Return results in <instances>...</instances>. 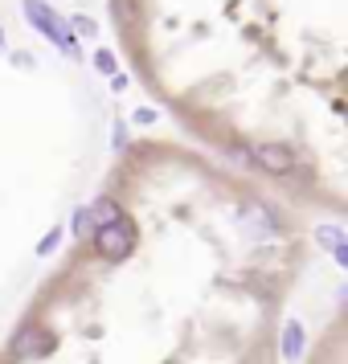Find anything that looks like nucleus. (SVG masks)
I'll use <instances>...</instances> for the list:
<instances>
[{"instance_id":"obj_1","label":"nucleus","mask_w":348,"mask_h":364,"mask_svg":"<svg viewBox=\"0 0 348 364\" xmlns=\"http://www.w3.org/2000/svg\"><path fill=\"white\" fill-rule=\"evenodd\" d=\"M25 17H29V25H33L37 33L50 37V41L66 53V58H78V41H74V33H70L66 25L53 17V9L46 4V0H25Z\"/></svg>"},{"instance_id":"obj_2","label":"nucleus","mask_w":348,"mask_h":364,"mask_svg":"<svg viewBox=\"0 0 348 364\" xmlns=\"http://www.w3.org/2000/svg\"><path fill=\"white\" fill-rule=\"evenodd\" d=\"M132 250H135V230H132L127 217H119L111 225H99L95 230V254L107 258V262H123Z\"/></svg>"},{"instance_id":"obj_3","label":"nucleus","mask_w":348,"mask_h":364,"mask_svg":"<svg viewBox=\"0 0 348 364\" xmlns=\"http://www.w3.org/2000/svg\"><path fill=\"white\" fill-rule=\"evenodd\" d=\"M250 160H254L258 168H266V172L283 176V172L295 168V151L287 148V144H258V148L250 151Z\"/></svg>"},{"instance_id":"obj_4","label":"nucleus","mask_w":348,"mask_h":364,"mask_svg":"<svg viewBox=\"0 0 348 364\" xmlns=\"http://www.w3.org/2000/svg\"><path fill=\"white\" fill-rule=\"evenodd\" d=\"M13 348H17V356H46V352H50V336L41 328H25Z\"/></svg>"},{"instance_id":"obj_5","label":"nucleus","mask_w":348,"mask_h":364,"mask_svg":"<svg viewBox=\"0 0 348 364\" xmlns=\"http://www.w3.org/2000/svg\"><path fill=\"white\" fill-rule=\"evenodd\" d=\"M86 213H90V225H95V230H99V225H111V221H119V200L115 197H99L95 200V205H90V209H86Z\"/></svg>"},{"instance_id":"obj_6","label":"nucleus","mask_w":348,"mask_h":364,"mask_svg":"<svg viewBox=\"0 0 348 364\" xmlns=\"http://www.w3.org/2000/svg\"><path fill=\"white\" fill-rule=\"evenodd\" d=\"M299 352H303V328H299L295 319H287V328H283V356L299 360Z\"/></svg>"},{"instance_id":"obj_7","label":"nucleus","mask_w":348,"mask_h":364,"mask_svg":"<svg viewBox=\"0 0 348 364\" xmlns=\"http://www.w3.org/2000/svg\"><path fill=\"white\" fill-rule=\"evenodd\" d=\"M315 242H320L324 250H332V254H336L340 246H348L344 230H336V225H315Z\"/></svg>"},{"instance_id":"obj_8","label":"nucleus","mask_w":348,"mask_h":364,"mask_svg":"<svg viewBox=\"0 0 348 364\" xmlns=\"http://www.w3.org/2000/svg\"><path fill=\"white\" fill-rule=\"evenodd\" d=\"M95 70H102L107 78H115V74H119V62H115V53H111V50H99V53H95Z\"/></svg>"},{"instance_id":"obj_9","label":"nucleus","mask_w":348,"mask_h":364,"mask_svg":"<svg viewBox=\"0 0 348 364\" xmlns=\"http://www.w3.org/2000/svg\"><path fill=\"white\" fill-rule=\"evenodd\" d=\"M58 242H62V230H58V225H53V230L46 233V237H41V242H37V254H41V258H46V254H53V250H58Z\"/></svg>"},{"instance_id":"obj_10","label":"nucleus","mask_w":348,"mask_h":364,"mask_svg":"<svg viewBox=\"0 0 348 364\" xmlns=\"http://www.w3.org/2000/svg\"><path fill=\"white\" fill-rule=\"evenodd\" d=\"M86 230H90V213H86V205H83V209H74V233L83 237Z\"/></svg>"},{"instance_id":"obj_11","label":"nucleus","mask_w":348,"mask_h":364,"mask_svg":"<svg viewBox=\"0 0 348 364\" xmlns=\"http://www.w3.org/2000/svg\"><path fill=\"white\" fill-rule=\"evenodd\" d=\"M74 29H78V33H86V37H90V33H95V21L78 17V21H74Z\"/></svg>"},{"instance_id":"obj_12","label":"nucleus","mask_w":348,"mask_h":364,"mask_svg":"<svg viewBox=\"0 0 348 364\" xmlns=\"http://www.w3.org/2000/svg\"><path fill=\"white\" fill-rule=\"evenodd\" d=\"M152 119H156V111H148V107H139V111H135V123H152Z\"/></svg>"},{"instance_id":"obj_13","label":"nucleus","mask_w":348,"mask_h":364,"mask_svg":"<svg viewBox=\"0 0 348 364\" xmlns=\"http://www.w3.org/2000/svg\"><path fill=\"white\" fill-rule=\"evenodd\" d=\"M115 4V13H123V17H132V0H111Z\"/></svg>"},{"instance_id":"obj_14","label":"nucleus","mask_w":348,"mask_h":364,"mask_svg":"<svg viewBox=\"0 0 348 364\" xmlns=\"http://www.w3.org/2000/svg\"><path fill=\"white\" fill-rule=\"evenodd\" d=\"M115 148H127V132H123L119 123H115Z\"/></svg>"},{"instance_id":"obj_15","label":"nucleus","mask_w":348,"mask_h":364,"mask_svg":"<svg viewBox=\"0 0 348 364\" xmlns=\"http://www.w3.org/2000/svg\"><path fill=\"white\" fill-rule=\"evenodd\" d=\"M0 53H4V29H0Z\"/></svg>"}]
</instances>
